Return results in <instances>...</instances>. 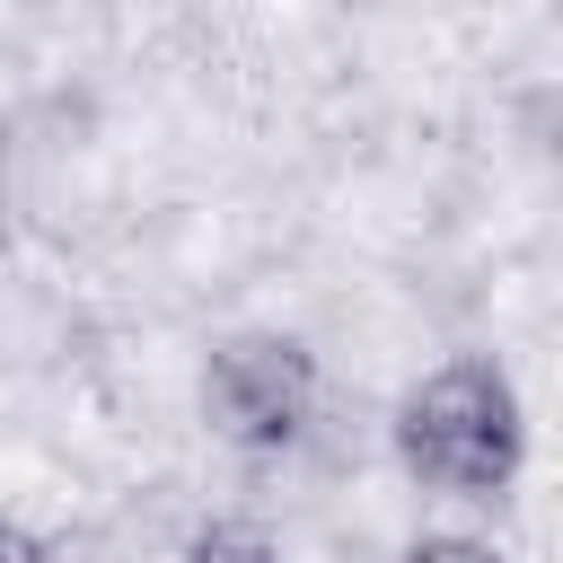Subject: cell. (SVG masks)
Segmentation results:
<instances>
[{"instance_id": "1", "label": "cell", "mask_w": 563, "mask_h": 563, "mask_svg": "<svg viewBox=\"0 0 563 563\" xmlns=\"http://www.w3.org/2000/svg\"><path fill=\"white\" fill-rule=\"evenodd\" d=\"M387 449L405 466V484L440 493V501H501L528 466V413L519 387L493 352H449L431 361L387 422Z\"/></svg>"}, {"instance_id": "2", "label": "cell", "mask_w": 563, "mask_h": 563, "mask_svg": "<svg viewBox=\"0 0 563 563\" xmlns=\"http://www.w3.org/2000/svg\"><path fill=\"white\" fill-rule=\"evenodd\" d=\"M317 413H325V369L299 334L282 325H246V334H220L211 361H202V422L211 440L246 449V457H290L317 440Z\"/></svg>"}, {"instance_id": "3", "label": "cell", "mask_w": 563, "mask_h": 563, "mask_svg": "<svg viewBox=\"0 0 563 563\" xmlns=\"http://www.w3.org/2000/svg\"><path fill=\"white\" fill-rule=\"evenodd\" d=\"M176 563H290V554H282V537L264 519H202L176 545Z\"/></svg>"}, {"instance_id": "4", "label": "cell", "mask_w": 563, "mask_h": 563, "mask_svg": "<svg viewBox=\"0 0 563 563\" xmlns=\"http://www.w3.org/2000/svg\"><path fill=\"white\" fill-rule=\"evenodd\" d=\"M396 563H510V554H501L493 537H466V528H422Z\"/></svg>"}, {"instance_id": "5", "label": "cell", "mask_w": 563, "mask_h": 563, "mask_svg": "<svg viewBox=\"0 0 563 563\" xmlns=\"http://www.w3.org/2000/svg\"><path fill=\"white\" fill-rule=\"evenodd\" d=\"M0 563H62V545L44 528H26L18 510H0Z\"/></svg>"}]
</instances>
